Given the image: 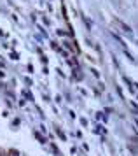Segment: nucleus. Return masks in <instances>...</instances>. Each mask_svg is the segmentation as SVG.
Masks as SVG:
<instances>
[]
</instances>
